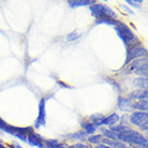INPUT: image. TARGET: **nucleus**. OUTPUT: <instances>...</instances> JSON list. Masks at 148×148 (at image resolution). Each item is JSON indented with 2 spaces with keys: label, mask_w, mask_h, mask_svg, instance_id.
I'll return each mask as SVG.
<instances>
[{
  "label": "nucleus",
  "mask_w": 148,
  "mask_h": 148,
  "mask_svg": "<svg viewBox=\"0 0 148 148\" xmlns=\"http://www.w3.org/2000/svg\"><path fill=\"white\" fill-rule=\"evenodd\" d=\"M117 141L135 148H148L147 138L135 130L128 129L123 132H114Z\"/></svg>",
  "instance_id": "nucleus-1"
},
{
  "label": "nucleus",
  "mask_w": 148,
  "mask_h": 148,
  "mask_svg": "<svg viewBox=\"0 0 148 148\" xmlns=\"http://www.w3.org/2000/svg\"><path fill=\"white\" fill-rule=\"evenodd\" d=\"M116 34H118V37L120 38V40L123 42V44L126 45V47H130L132 45H135L138 43V39L134 34V32L130 29L129 27L127 26L126 24L119 22L116 26L114 27Z\"/></svg>",
  "instance_id": "nucleus-2"
},
{
  "label": "nucleus",
  "mask_w": 148,
  "mask_h": 148,
  "mask_svg": "<svg viewBox=\"0 0 148 148\" xmlns=\"http://www.w3.org/2000/svg\"><path fill=\"white\" fill-rule=\"evenodd\" d=\"M31 130H34V128H31V127L19 128V127L11 126V125L7 123L3 119L0 117V131H3V132H7L8 134H11L16 138L24 142V143H27V134Z\"/></svg>",
  "instance_id": "nucleus-3"
},
{
  "label": "nucleus",
  "mask_w": 148,
  "mask_h": 148,
  "mask_svg": "<svg viewBox=\"0 0 148 148\" xmlns=\"http://www.w3.org/2000/svg\"><path fill=\"white\" fill-rule=\"evenodd\" d=\"M91 14L95 16L96 21H100V19L105 18H114L117 19V14L115 13L111 8L108 7L106 4L103 3H95L89 7Z\"/></svg>",
  "instance_id": "nucleus-4"
},
{
  "label": "nucleus",
  "mask_w": 148,
  "mask_h": 148,
  "mask_svg": "<svg viewBox=\"0 0 148 148\" xmlns=\"http://www.w3.org/2000/svg\"><path fill=\"white\" fill-rule=\"evenodd\" d=\"M128 66H129V67L127 69L126 74L134 73V74H136V75H140V77H147V75H148L147 57L133 60V61L130 62Z\"/></svg>",
  "instance_id": "nucleus-5"
},
{
  "label": "nucleus",
  "mask_w": 148,
  "mask_h": 148,
  "mask_svg": "<svg viewBox=\"0 0 148 148\" xmlns=\"http://www.w3.org/2000/svg\"><path fill=\"white\" fill-rule=\"evenodd\" d=\"M147 57V49L142 46L140 43L135 45H132L130 47L127 48V54H126V60L123 63V67L128 66L130 62H132L133 60L140 59V58H144Z\"/></svg>",
  "instance_id": "nucleus-6"
},
{
  "label": "nucleus",
  "mask_w": 148,
  "mask_h": 148,
  "mask_svg": "<svg viewBox=\"0 0 148 148\" xmlns=\"http://www.w3.org/2000/svg\"><path fill=\"white\" fill-rule=\"evenodd\" d=\"M129 121L133 126L138 127L141 130L146 131L148 130V113L147 112H134L130 115Z\"/></svg>",
  "instance_id": "nucleus-7"
},
{
  "label": "nucleus",
  "mask_w": 148,
  "mask_h": 148,
  "mask_svg": "<svg viewBox=\"0 0 148 148\" xmlns=\"http://www.w3.org/2000/svg\"><path fill=\"white\" fill-rule=\"evenodd\" d=\"M46 123V99L42 98L39 102V112H38V117L34 121V128L40 129L45 126Z\"/></svg>",
  "instance_id": "nucleus-8"
},
{
  "label": "nucleus",
  "mask_w": 148,
  "mask_h": 148,
  "mask_svg": "<svg viewBox=\"0 0 148 148\" xmlns=\"http://www.w3.org/2000/svg\"><path fill=\"white\" fill-rule=\"evenodd\" d=\"M27 143L30 146H34L37 148H45L44 144H43V138L39 135V134L34 133V130H31L30 132L27 134Z\"/></svg>",
  "instance_id": "nucleus-9"
},
{
  "label": "nucleus",
  "mask_w": 148,
  "mask_h": 148,
  "mask_svg": "<svg viewBox=\"0 0 148 148\" xmlns=\"http://www.w3.org/2000/svg\"><path fill=\"white\" fill-rule=\"evenodd\" d=\"M148 98V90L147 89H135L129 93L130 100H147Z\"/></svg>",
  "instance_id": "nucleus-10"
},
{
  "label": "nucleus",
  "mask_w": 148,
  "mask_h": 148,
  "mask_svg": "<svg viewBox=\"0 0 148 148\" xmlns=\"http://www.w3.org/2000/svg\"><path fill=\"white\" fill-rule=\"evenodd\" d=\"M95 3H96V1H93V0H69L68 1L69 7L72 9L79 7H90Z\"/></svg>",
  "instance_id": "nucleus-11"
},
{
  "label": "nucleus",
  "mask_w": 148,
  "mask_h": 148,
  "mask_svg": "<svg viewBox=\"0 0 148 148\" xmlns=\"http://www.w3.org/2000/svg\"><path fill=\"white\" fill-rule=\"evenodd\" d=\"M132 100H130L128 98H122V97H119L118 101H117V105H118V108L121 110V111H130L132 110Z\"/></svg>",
  "instance_id": "nucleus-12"
},
{
  "label": "nucleus",
  "mask_w": 148,
  "mask_h": 148,
  "mask_svg": "<svg viewBox=\"0 0 148 148\" xmlns=\"http://www.w3.org/2000/svg\"><path fill=\"white\" fill-rule=\"evenodd\" d=\"M118 121H120V116L116 113H113L108 117H104V119L101 122V126H110L113 127L115 126V123H117Z\"/></svg>",
  "instance_id": "nucleus-13"
},
{
  "label": "nucleus",
  "mask_w": 148,
  "mask_h": 148,
  "mask_svg": "<svg viewBox=\"0 0 148 148\" xmlns=\"http://www.w3.org/2000/svg\"><path fill=\"white\" fill-rule=\"evenodd\" d=\"M132 108L136 110V112H147L148 101L140 100V101H137V102H134V103L132 104Z\"/></svg>",
  "instance_id": "nucleus-14"
},
{
  "label": "nucleus",
  "mask_w": 148,
  "mask_h": 148,
  "mask_svg": "<svg viewBox=\"0 0 148 148\" xmlns=\"http://www.w3.org/2000/svg\"><path fill=\"white\" fill-rule=\"evenodd\" d=\"M81 125H82V128L85 130L84 132H85L86 134H90V135H92V134H95V132L97 131V127L93 125L92 122L83 121Z\"/></svg>",
  "instance_id": "nucleus-15"
},
{
  "label": "nucleus",
  "mask_w": 148,
  "mask_h": 148,
  "mask_svg": "<svg viewBox=\"0 0 148 148\" xmlns=\"http://www.w3.org/2000/svg\"><path fill=\"white\" fill-rule=\"evenodd\" d=\"M66 136L72 141H83V140H86L87 134L84 131H78V132H74L72 134H67Z\"/></svg>",
  "instance_id": "nucleus-16"
},
{
  "label": "nucleus",
  "mask_w": 148,
  "mask_h": 148,
  "mask_svg": "<svg viewBox=\"0 0 148 148\" xmlns=\"http://www.w3.org/2000/svg\"><path fill=\"white\" fill-rule=\"evenodd\" d=\"M147 77H136L133 79V85L141 89H147Z\"/></svg>",
  "instance_id": "nucleus-17"
},
{
  "label": "nucleus",
  "mask_w": 148,
  "mask_h": 148,
  "mask_svg": "<svg viewBox=\"0 0 148 148\" xmlns=\"http://www.w3.org/2000/svg\"><path fill=\"white\" fill-rule=\"evenodd\" d=\"M43 144L45 148H66L57 140H43Z\"/></svg>",
  "instance_id": "nucleus-18"
},
{
  "label": "nucleus",
  "mask_w": 148,
  "mask_h": 148,
  "mask_svg": "<svg viewBox=\"0 0 148 148\" xmlns=\"http://www.w3.org/2000/svg\"><path fill=\"white\" fill-rule=\"evenodd\" d=\"M104 117H105V116H104L103 114H92L89 117V119H90L91 122L98 128V127H101V122H102V120L104 119Z\"/></svg>",
  "instance_id": "nucleus-19"
},
{
  "label": "nucleus",
  "mask_w": 148,
  "mask_h": 148,
  "mask_svg": "<svg viewBox=\"0 0 148 148\" xmlns=\"http://www.w3.org/2000/svg\"><path fill=\"white\" fill-rule=\"evenodd\" d=\"M102 135L101 134H92V135H90V136L87 138L88 142L90 144H93V145H99L102 143Z\"/></svg>",
  "instance_id": "nucleus-20"
},
{
  "label": "nucleus",
  "mask_w": 148,
  "mask_h": 148,
  "mask_svg": "<svg viewBox=\"0 0 148 148\" xmlns=\"http://www.w3.org/2000/svg\"><path fill=\"white\" fill-rule=\"evenodd\" d=\"M120 21L118 19H114V18H105V19H100V21H96V24L99 25V24H105V25H110V26H116Z\"/></svg>",
  "instance_id": "nucleus-21"
},
{
  "label": "nucleus",
  "mask_w": 148,
  "mask_h": 148,
  "mask_svg": "<svg viewBox=\"0 0 148 148\" xmlns=\"http://www.w3.org/2000/svg\"><path fill=\"white\" fill-rule=\"evenodd\" d=\"M81 36H82L81 32H78L77 30H73L72 32L67 34V41H69V42H73V41L77 40L78 38H81Z\"/></svg>",
  "instance_id": "nucleus-22"
},
{
  "label": "nucleus",
  "mask_w": 148,
  "mask_h": 148,
  "mask_svg": "<svg viewBox=\"0 0 148 148\" xmlns=\"http://www.w3.org/2000/svg\"><path fill=\"white\" fill-rule=\"evenodd\" d=\"M102 133H103V135L105 136V138L111 140V141H117L115 133L113 131H111L110 129H102Z\"/></svg>",
  "instance_id": "nucleus-23"
},
{
  "label": "nucleus",
  "mask_w": 148,
  "mask_h": 148,
  "mask_svg": "<svg viewBox=\"0 0 148 148\" xmlns=\"http://www.w3.org/2000/svg\"><path fill=\"white\" fill-rule=\"evenodd\" d=\"M126 3H128L129 5L131 7H134V8H137V9H140L142 7V3H143V0H126Z\"/></svg>",
  "instance_id": "nucleus-24"
},
{
  "label": "nucleus",
  "mask_w": 148,
  "mask_h": 148,
  "mask_svg": "<svg viewBox=\"0 0 148 148\" xmlns=\"http://www.w3.org/2000/svg\"><path fill=\"white\" fill-rule=\"evenodd\" d=\"M68 148H90V147H89L88 145L83 144V143H75V144L70 145Z\"/></svg>",
  "instance_id": "nucleus-25"
},
{
  "label": "nucleus",
  "mask_w": 148,
  "mask_h": 148,
  "mask_svg": "<svg viewBox=\"0 0 148 148\" xmlns=\"http://www.w3.org/2000/svg\"><path fill=\"white\" fill-rule=\"evenodd\" d=\"M106 79H108V83H110V84H112V85L114 86V87H115L116 89H117V90H120V85H119V84H117V83H115V82L113 81V79H110V78H106Z\"/></svg>",
  "instance_id": "nucleus-26"
},
{
  "label": "nucleus",
  "mask_w": 148,
  "mask_h": 148,
  "mask_svg": "<svg viewBox=\"0 0 148 148\" xmlns=\"http://www.w3.org/2000/svg\"><path fill=\"white\" fill-rule=\"evenodd\" d=\"M121 8H122V9H125V10H126L127 13H129V14H131V15H133V14H134V12L132 11V10H130V9H128V8H127L126 5H125V4H122Z\"/></svg>",
  "instance_id": "nucleus-27"
},
{
  "label": "nucleus",
  "mask_w": 148,
  "mask_h": 148,
  "mask_svg": "<svg viewBox=\"0 0 148 148\" xmlns=\"http://www.w3.org/2000/svg\"><path fill=\"white\" fill-rule=\"evenodd\" d=\"M95 148H111V147H110V146H108V145H104V144H102V143H101V144L97 145Z\"/></svg>",
  "instance_id": "nucleus-28"
},
{
  "label": "nucleus",
  "mask_w": 148,
  "mask_h": 148,
  "mask_svg": "<svg viewBox=\"0 0 148 148\" xmlns=\"http://www.w3.org/2000/svg\"><path fill=\"white\" fill-rule=\"evenodd\" d=\"M57 83H58V84H59V85H61V86H62V87H66V88H69V86H68V85H66V84H63L62 82L57 81Z\"/></svg>",
  "instance_id": "nucleus-29"
},
{
  "label": "nucleus",
  "mask_w": 148,
  "mask_h": 148,
  "mask_svg": "<svg viewBox=\"0 0 148 148\" xmlns=\"http://www.w3.org/2000/svg\"><path fill=\"white\" fill-rule=\"evenodd\" d=\"M0 148H7L5 146H3V145L1 144V142H0Z\"/></svg>",
  "instance_id": "nucleus-30"
}]
</instances>
